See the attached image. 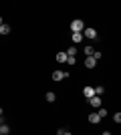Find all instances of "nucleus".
Instances as JSON below:
<instances>
[{"label":"nucleus","mask_w":121,"mask_h":135,"mask_svg":"<svg viewBox=\"0 0 121 135\" xmlns=\"http://www.w3.org/2000/svg\"><path fill=\"white\" fill-rule=\"evenodd\" d=\"M93 52H95L93 46H85V56H93Z\"/></svg>","instance_id":"16"},{"label":"nucleus","mask_w":121,"mask_h":135,"mask_svg":"<svg viewBox=\"0 0 121 135\" xmlns=\"http://www.w3.org/2000/svg\"><path fill=\"white\" fill-rule=\"evenodd\" d=\"M71 40H73L75 45H79L81 40H83V32H73V38H71Z\"/></svg>","instance_id":"9"},{"label":"nucleus","mask_w":121,"mask_h":135,"mask_svg":"<svg viewBox=\"0 0 121 135\" xmlns=\"http://www.w3.org/2000/svg\"><path fill=\"white\" fill-rule=\"evenodd\" d=\"M97 115H99L101 119H103V117H107V109H105V107H99V109H97Z\"/></svg>","instance_id":"15"},{"label":"nucleus","mask_w":121,"mask_h":135,"mask_svg":"<svg viewBox=\"0 0 121 135\" xmlns=\"http://www.w3.org/2000/svg\"><path fill=\"white\" fill-rule=\"evenodd\" d=\"M65 52H67V56H75V55H77V46H75V45L69 46V51H65Z\"/></svg>","instance_id":"13"},{"label":"nucleus","mask_w":121,"mask_h":135,"mask_svg":"<svg viewBox=\"0 0 121 135\" xmlns=\"http://www.w3.org/2000/svg\"><path fill=\"white\" fill-rule=\"evenodd\" d=\"M93 91H95V95H97V97H101V95L105 93V87H101V85H99V87H95Z\"/></svg>","instance_id":"14"},{"label":"nucleus","mask_w":121,"mask_h":135,"mask_svg":"<svg viewBox=\"0 0 121 135\" xmlns=\"http://www.w3.org/2000/svg\"><path fill=\"white\" fill-rule=\"evenodd\" d=\"M2 115H4V109H2V107H0V117H2Z\"/></svg>","instance_id":"21"},{"label":"nucleus","mask_w":121,"mask_h":135,"mask_svg":"<svg viewBox=\"0 0 121 135\" xmlns=\"http://www.w3.org/2000/svg\"><path fill=\"white\" fill-rule=\"evenodd\" d=\"M67 62H69V65H75L77 59H75V56H67Z\"/></svg>","instance_id":"19"},{"label":"nucleus","mask_w":121,"mask_h":135,"mask_svg":"<svg viewBox=\"0 0 121 135\" xmlns=\"http://www.w3.org/2000/svg\"><path fill=\"white\" fill-rule=\"evenodd\" d=\"M103 135H111V131H103Z\"/></svg>","instance_id":"22"},{"label":"nucleus","mask_w":121,"mask_h":135,"mask_svg":"<svg viewBox=\"0 0 121 135\" xmlns=\"http://www.w3.org/2000/svg\"><path fill=\"white\" fill-rule=\"evenodd\" d=\"M101 56H103V55H101V51H95V52H93V59H95V61H99Z\"/></svg>","instance_id":"18"},{"label":"nucleus","mask_w":121,"mask_h":135,"mask_svg":"<svg viewBox=\"0 0 121 135\" xmlns=\"http://www.w3.org/2000/svg\"><path fill=\"white\" fill-rule=\"evenodd\" d=\"M113 121H115V123H121V113H119V111L113 115Z\"/></svg>","instance_id":"17"},{"label":"nucleus","mask_w":121,"mask_h":135,"mask_svg":"<svg viewBox=\"0 0 121 135\" xmlns=\"http://www.w3.org/2000/svg\"><path fill=\"white\" fill-rule=\"evenodd\" d=\"M2 24H4V20H2V16H0V26H2Z\"/></svg>","instance_id":"23"},{"label":"nucleus","mask_w":121,"mask_h":135,"mask_svg":"<svg viewBox=\"0 0 121 135\" xmlns=\"http://www.w3.org/2000/svg\"><path fill=\"white\" fill-rule=\"evenodd\" d=\"M0 133H2V135H8V133H10V127H8L6 123H0Z\"/></svg>","instance_id":"11"},{"label":"nucleus","mask_w":121,"mask_h":135,"mask_svg":"<svg viewBox=\"0 0 121 135\" xmlns=\"http://www.w3.org/2000/svg\"><path fill=\"white\" fill-rule=\"evenodd\" d=\"M63 135H73V133H71V131H67V129H65V133Z\"/></svg>","instance_id":"20"},{"label":"nucleus","mask_w":121,"mask_h":135,"mask_svg":"<svg viewBox=\"0 0 121 135\" xmlns=\"http://www.w3.org/2000/svg\"><path fill=\"white\" fill-rule=\"evenodd\" d=\"M85 67L87 69H95L97 67V61H95L93 56H85Z\"/></svg>","instance_id":"5"},{"label":"nucleus","mask_w":121,"mask_h":135,"mask_svg":"<svg viewBox=\"0 0 121 135\" xmlns=\"http://www.w3.org/2000/svg\"><path fill=\"white\" fill-rule=\"evenodd\" d=\"M67 77H69V71H52V81H57V83Z\"/></svg>","instance_id":"3"},{"label":"nucleus","mask_w":121,"mask_h":135,"mask_svg":"<svg viewBox=\"0 0 121 135\" xmlns=\"http://www.w3.org/2000/svg\"><path fill=\"white\" fill-rule=\"evenodd\" d=\"M10 32V24H2V26H0V34H2V36H6V34Z\"/></svg>","instance_id":"10"},{"label":"nucleus","mask_w":121,"mask_h":135,"mask_svg":"<svg viewBox=\"0 0 121 135\" xmlns=\"http://www.w3.org/2000/svg\"><path fill=\"white\" fill-rule=\"evenodd\" d=\"M71 30H73V32H83V30H85V22H83L81 18H75V20L71 22Z\"/></svg>","instance_id":"1"},{"label":"nucleus","mask_w":121,"mask_h":135,"mask_svg":"<svg viewBox=\"0 0 121 135\" xmlns=\"http://www.w3.org/2000/svg\"><path fill=\"white\" fill-rule=\"evenodd\" d=\"M83 95H85V99H91V97L95 95V91H93V87H85V89H83Z\"/></svg>","instance_id":"7"},{"label":"nucleus","mask_w":121,"mask_h":135,"mask_svg":"<svg viewBox=\"0 0 121 135\" xmlns=\"http://www.w3.org/2000/svg\"><path fill=\"white\" fill-rule=\"evenodd\" d=\"M0 135H2V133H0Z\"/></svg>","instance_id":"24"},{"label":"nucleus","mask_w":121,"mask_h":135,"mask_svg":"<svg viewBox=\"0 0 121 135\" xmlns=\"http://www.w3.org/2000/svg\"><path fill=\"white\" fill-rule=\"evenodd\" d=\"M45 99H46L49 103H55V101H57V95H55V93H46Z\"/></svg>","instance_id":"12"},{"label":"nucleus","mask_w":121,"mask_h":135,"mask_svg":"<svg viewBox=\"0 0 121 135\" xmlns=\"http://www.w3.org/2000/svg\"><path fill=\"white\" fill-rule=\"evenodd\" d=\"M83 38H91V40H97L99 38V34H97V30H95V28H85V30H83Z\"/></svg>","instance_id":"2"},{"label":"nucleus","mask_w":121,"mask_h":135,"mask_svg":"<svg viewBox=\"0 0 121 135\" xmlns=\"http://www.w3.org/2000/svg\"><path fill=\"white\" fill-rule=\"evenodd\" d=\"M55 59H57V62H67V52H65V51L57 52V56H55Z\"/></svg>","instance_id":"8"},{"label":"nucleus","mask_w":121,"mask_h":135,"mask_svg":"<svg viewBox=\"0 0 121 135\" xmlns=\"http://www.w3.org/2000/svg\"><path fill=\"white\" fill-rule=\"evenodd\" d=\"M99 121H101V117H99V115H97V111H95V113H91V115H89V123L97 125Z\"/></svg>","instance_id":"6"},{"label":"nucleus","mask_w":121,"mask_h":135,"mask_svg":"<svg viewBox=\"0 0 121 135\" xmlns=\"http://www.w3.org/2000/svg\"><path fill=\"white\" fill-rule=\"evenodd\" d=\"M89 105H91V107H95V109H99V107H101V97L93 95L91 99H89Z\"/></svg>","instance_id":"4"}]
</instances>
